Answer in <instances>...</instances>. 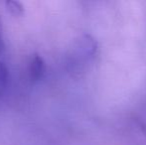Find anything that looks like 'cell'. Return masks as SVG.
I'll list each match as a JSON object with an SVG mask.
<instances>
[{
	"instance_id": "6da1fadb",
	"label": "cell",
	"mask_w": 146,
	"mask_h": 145,
	"mask_svg": "<svg viewBox=\"0 0 146 145\" xmlns=\"http://www.w3.org/2000/svg\"><path fill=\"white\" fill-rule=\"evenodd\" d=\"M96 51H98L96 41L90 35L85 34L80 37L76 42L73 51L70 55V61L73 66L87 63L96 56Z\"/></svg>"
},
{
	"instance_id": "7a4b0ae2",
	"label": "cell",
	"mask_w": 146,
	"mask_h": 145,
	"mask_svg": "<svg viewBox=\"0 0 146 145\" xmlns=\"http://www.w3.org/2000/svg\"><path fill=\"white\" fill-rule=\"evenodd\" d=\"M46 72V65L43 58L35 54L32 56L29 63V75L33 81H40Z\"/></svg>"
},
{
	"instance_id": "3957f363",
	"label": "cell",
	"mask_w": 146,
	"mask_h": 145,
	"mask_svg": "<svg viewBox=\"0 0 146 145\" xmlns=\"http://www.w3.org/2000/svg\"><path fill=\"white\" fill-rule=\"evenodd\" d=\"M8 81H9L8 68L4 63L0 62V97L5 93L8 85Z\"/></svg>"
},
{
	"instance_id": "277c9868",
	"label": "cell",
	"mask_w": 146,
	"mask_h": 145,
	"mask_svg": "<svg viewBox=\"0 0 146 145\" xmlns=\"http://www.w3.org/2000/svg\"><path fill=\"white\" fill-rule=\"evenodd\" d=\"M5 6L7 11L13 16H22L24 14V7L19 1L8 0L5 2Z\"/></svg>"
},
{
	"instance_id": "5b68a950",
	"label": "cell",
	"mask_w": 146,
	"mask_h": 145,
	"mask_svg": "<svg viewBox=\"0 0 146 145\" xmlns=\"http://www.w3.org/2000/svg\"><path fill=\"white\" fill-rule=\"evenodd\" d=\"M5 49V44H4V36H3V22L2 18L0 17V54H2Z\"/></svg>"
}]
</instances>
